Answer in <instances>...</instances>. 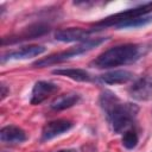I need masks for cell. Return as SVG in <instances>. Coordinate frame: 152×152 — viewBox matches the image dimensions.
<instances>
[{
    "mask_svg": "<svg viewBox=\"0 0 152 152\" xmlns=\"http://www.w3.org/2000/svg\"><path fill=\"white\" fill-rule=\"evenodd\" d=\"M99 102L112 131L118 134L128 131L139 113V107L135 103L121 102L110 90H103Z\"/></svg>",
    "mask_w": 152,
    "mask_h": 152,
    "instance_id": "cell-1",
    "label": "cell"
},
{
    "mask_svg": "<svg viewBox=\"0 0 152 152\" xmlns=\"http://www.w3.org/2000/svg\"><path fill=\"white\" fill-rule=\"evenodd\" d=\"M150 46L147 44L128 43L116 45L100 53L95 59L90 62V66L97 69H110L115 66L127 65L137 62L144 55L147 53Z\"/></svg>",
    "mask_w": 152,
    "mask_h": 152,
    "instance_id": "cell-2",
    "label": "cell"
},
{
    "mask_svg": "<svg viewBox=\"0 0 152 152\" xmlns=\"http://www.w3.org/2000/svg\"><path fill=\"white\" fill-rule=\"evenodd\" d=\"M109 39V37H96V38H90L86 42H82L81 44L65 50V51H61L57 53H52L48 57H44L42 59H38L37 62H34L32 65L36 68H44V66H49V65H53V64H58L62 62H65L72 57H77L80 55L87 53L89 51H91L93 49H95L96 46L101 45L102 43L107 42Z\"/></svg>",
    "mask_w": 152,
    "mask_h": 152,
    "instance_id": "cell-3",
    "label": "cell"
},
{
    "mask_svg": "<svg viewBox=\"0 0 152 152\" xmlns=\"http://www.w3.org/2000/svg\"><path fill=\"white\" fill-rule=\"evenodd\" d=\"M150 12H152V2H146V4L139 5L137 7H133V8H129V10L121 11L119 13L112 14V15H109V17H107V18L97 21V23H95L91 28H94L95 31H100V30L106 28V27L116 28L121 24H124V23H126L128 20H132L134 18L141 17V15H147Z\"/></svg>",
    "mask_w": 152,
    "mask_h": 152,
    "instance_id": "cell-4",
    "label": "cell"
},
{
    "mask_svg": "<svg viewBox=\"0 0 152 152\" xmlns=\"http://www.w3.org/2000/svg\"><path fill=\"white\" fill-rule=\"evenodd\" d=\"M50 31V25L46 23H34L28 25L27 27H25L24 30H21L19 33L8 36V37H2L1 39V44L6 45V44H14L21 40H27V39H34L37 37H40L45 33H48Z\"/></svg>",
    "mask_w": 152,
    "mask_h": 152,
    "instance_id": "cell-5",
    "label": "cell"
},
{
    "mask_svg": "<svg viewBox=\"0 0 152 152\" xmlns=\"http://www.w3.org/2000/svg\"><path fill=\"white\" fill-rule=\"evenodd\" d=\"M94 28H81V27H68L57 30L55 32V39L58 42L71 43V42H86L90 39V36L95 33Z\"/></svg>",
    "mask_w": 152,
    "mask_h": 152,
    "instance_id": "cell-6",
    "label": "cell"
},
{
    "mask_svg": "<svg viewBox=\"0 0 152 152\" xmlns=\"http://www.w3.org/2000/svg\"><path fill=\"white\" fill-rule=\"evenodd\" d=\"M59 90L58 84L50 82V81H37L32 88L31 91V99L30 103L36 106L44 102L46 99H49L51 95L56 94Z\"/></svg>",
    "mask_w": 152,
    "mask_h": 152,
    "instance_id": "cell-7",
    "label": "cell"
},
{
    "mask_svg": "<svg viewBox=\"0 0 152 152\" xmlns=\"http://www.w3.org/2000/svg\"><path fill=\"white\" fill-rule=\"evenodd\" d=\"M72 121L68 119H56L46 122L42 128V141L51 140L63 133H66L72 128Z\"/></svg>",
    "mask_w": 152,
    "mask_h": 152,
    "instance_id": "cell-8",
    "label": "cell"
},
{
    "mask_svg": "<svg viewBox=\"0 0 152 152\" xmlns=\"http://www.w3.org/2000/svg\"><path fill=\"white\" fill-rule=\"evenodd\" d=\"M128 94L137 101L152 100V77L144 76L138 78L128 89Z\"/></svg>",
    "mask_w": 152,
    "mask_h": 152,
    "instance_id": "cell-9",
    "label": "cell"
},
{
    "mask_svg": "<svg viewBox=\"0 0 152 152\" xmlns=\"http://www.w3.org/2000/svg\"><path fill=\"white\" fill-rule=\"evenodd\" d=\"M45 51L46 49L43 45H26V46H21L19 49L11 50L4 53L1 57V62L4 63L8 59H27V58L39 56Z\"/></svg>",
    "mask_w": 152,
    "mask_h": 152,
    "instance_id": "cell-10",
    "label": "cell"
},
{
    "mask_svg": "<svg viewBox=\"0 0 152 152\" xmlns=\"http://www.w3.org/2000/svg\"><path fill=\"white\" fill-rule=\"evenodd\" d=\"M27 135L26 132L15 126V125H8L1 128L0 131V140L5 144H21L24 141H26Z\"/></svg>",
    "mask_w": 152,
    "mask_h": 152,
    "instance_id": "cell-11",
    "label": "cell"
},
{
    "mask_svg": "<svg viewBox=\"0 0 152 152\" xmlns=\"http://www.w3.org/2000/svg\"><path fill=\"white\" fill-rule=\"evenodd\" d=\"M133 76H134L133 72L128 70H114V71H109L103 75H100L95 80L104 84H124L133 80Z\"/></svg>",
    "mask_w": 152,
    "mask_h": 152,
    "instance_id": "cell-12",
    "label": "cell"
},
{
    "mask_svg": "<svg viewBox=\"0 0 152 152\" xmlns=\"http://www.w3.org/2000/svg\"><path fill=\"white\" fill-rule=\"evenodd\" d=\"M80 101H81V95L78 93L69 91V93L58 95L56 99H53L52 102L50 103V108L53 110H63L77 104Z\"/></svg>",
    "mask_w": 152,
    "mask_h": 152,
    "instance_id": "cell-13",
    "label": "cell"
},
{
    "mask_svg": "<svg viewBox=\"0 0 152 152\" xmlns=\"http://www.w3.org/2000/svg\"><path fill=\"white\" fill-rule=\"evenodd\" d=\"M52 74L61 75V76L71 78V80L77 81V82H91L93 81V76L84 69H72V68L57 69V70H53Z\"/></svg>",
    "mask_w": 152,
    "mask_h": 152,
    "instance_id": "cell-14",
    "label": "cell"
},
{
    "mask_svg": "<svg viewBox=\"0 0 152 152\" xmlns=\"http://www.w3.org/2000/svg\"><path fill=\"white\" fill-rule=\"evenodd\" d=\"M152 23V15H141V17H138V18H134L132 20H128L124 24H121L120 26L116 27V30H121V28H127V27H140V26H144V25H147Z\"/></svg>",
    "mask_w": 152,
    "mask_h": 152,
    "instance_id": "cell-15",
    "label": "cell"
},
{
    "mask_svg": "<svg viewBox=\"0 0 152 152\" xmlns=\"http://www.w3.org/2000/svg\"><path fill=\"white\" fill-rule=\"evenodd\" d=\"M138 141H139V138H138V134L134 129L126 131L122 135V139H121L122 146L127 150H133L138 145Z\"/></svg>",
    "mask_w": 152,
    "mask_h": 152,
    "instance_id": "cell-16",
    "label": "cell"
},
{
    "mask_svg": "<svg viewBox=\"0 0 152 152\" xmlns=\"http://www.w3.org/2000/svg\"><path fill=\"white\" fill-rule=\"evenodd\" d=\"M0 88H1V100H4V99L8 95V93H10V88H7V86H6L4 82H1Z\"/></svg>",
    "mask_w": 152,
    "mask_h": 152,
    "instance_id": "cell-17",
    "label": "cell"
},
{
    "mask_svg": "<svg viewBox=\"0 0 152 152\" xmlns=\"http://www.w3.org/2000/svg\"><path fill=\"white\" fill-rule=\"evenodd\" d=\"M57 152H77V150H75V148H64V150H59Z\"/></svg>",
    "mask_w": 152,
    "mask_h": 152,
    "instance_id": "cell-18",
    "label": "cell"
},
{
    "mask_svg": "<svg viewBox=\"0 0 152 152\" xmlns=\"http://www.w3.org/2000/svg\"><path fill=\"white\" fill-rule=\"evenodd\" d=\"M2 152H6V151H2Z\"/></svg>",
    "mask_w": 152,
    "mask_h": 152,
    "instance_id": "cell-19",
    "label": "cell"
}]
</instances>
